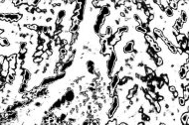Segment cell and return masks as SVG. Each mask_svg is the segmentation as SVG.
<instances>
[{
	"mask_svg": "<svg viewBox=\"0 0 189 125\" xmlns=\"http://www.w3.org/2000/svg\"><path fill=\"white\" fill-rule=\"evenodd\" d=\"M135 40H130V41H128V42L123 45V47H122L123 54H125V55H130L133 51L135 50Z\"/></svg>",
	"mask_w": 189,
	"mask_h": 125,
	"instance_id": "6da1fadb",
	"label": "cell"
},
{
	"mask_svg": "<svg viewBox=\"0 0 189 125\" xmlns=\"http://www.w3.org/2000/svg\"><path fill=\"white\" fill-rule=\"evenodd\" d=\"M180 122L182 125L189 124V112L188 111H184L181 116H180Z\"/></svg>",
	"mask_w": 189,
	"mask_h": 125,
	"instance_id": "7a4b0ae2",
	"label": "cell"
},
{
	"mask_svg": "<svg viewBox=\"0 0 189 125\" xmlns=\"http://www.w3.org/2000/svg\"><path fill=\"white\" fill-rule=\"evenodd\" d=\"M99 13L100 14H102L104 17H108V16H109L110 14H111V10H110V7H108V6H106V7H102V8H100V10H99Z\"/></svg>",
	"mask_w": 189,
	"mask_h": 125,
	"instance_id": "3957f363",
	"label": "cell"
},
{
	"mask_svg": "<svg viewBox=\"0 0 189 125\" xmlns=\"http://www.w3.org/2000/svg\"><path fill=\"white\" fill-rule=\"evenodd\" d=\"M168 7L170 9H172L174 12L178 10L179 6H178V0H169L168 1Z\"/></svg>",
	"mask_w": 189,
	"mask_h": 125,
	"instance_id": "277c9868",
	"label": "cell"
},
{
	"mask_svg": "<svg viewBox=\"0 0 189 125\" xmlns=\"http://www.w3.org/2000/svg\"><path fill=\"white\" fill-rule=\"evenodd\" d=\"M152 105H153V108H154V110H155V113H157V114H160L162 111V106L161 104L158 102V101H156V100H154V102L152 103Z\"/></svg>",
	"mask_w": 189,
	"mask_h": 125,
	"instance_id": "5b68a950",
	"label": "cell"
},
{
	"mask_svg": "<svg viewBox=\"0 0 189 125\" xmlns=\"http://www.w3.org/2000/svg\"><path fill=\"white\" fill-rule=\"evenodd\" d=\"M66 10H64V9H61V10H59L58 11V13H57V17H56V19H58V20H61V21H64V19H65V17H66Z\"/></svg>",
	"mask_w": 189,
	"mask_h": 125,
	"instance_id": "8992f818",
	"label": "cell"
},
{
	"mask_svg": "<svg viewBox=\"0 0 189 125\" xmlns=\"http://www.w3.org/2000/svg\"><path fill=\"white\" fill-rule=\"evenodd\" d=\"M140 119H141V121L144 122V123H147V122H150V121H151L150 115L147 114V113H145V112H143V113L140 114Z\"/></svg>",
	"mask_w": 189,
	"mask_h": 125,
	"instance_id": "52a82bcc",
	"label": "cell"
},
{
	"mask_svg": "<svg viewBox=\"0 0 189 125\" xmlns=\"http://www.w3.org/2000/svg\"><path fill=\"white\" fill-rule=\"evenodd\" d=\"M163 13H164V16H167L168 18H172V17L174 16V11H173L172 9H170L169 7L165 8V9L163 10Z\"/></svg>",
	"mask_w": 189,
	"mask_h": 125,
	"instance_id": "ba28073f",
	"label": "cell"
},
{
	"mask_svg": "<svg viewBox=\"0 0 189 125\" xmlns=\"http://www.w3.org/2000/svg\"><path fill=\"white\" fill-rule=\"evenodd\" d=\"M179 48L182 49L183 51L188 49V37H185V39L179 44Z\"/></svg>",
	"mask_w": 189,
	"mask_h": 125,
	"instance_id": "9c48e42d",
	"label": "cell"
},
{
	"mask_svg": "<svg viewBox=\"0 0 189 125\" xmlns=\"http://www.w3.org/2000/svg\"><path fill=\"white\" fill-rule=\"evenodd\" d=\"M153 63H154V65H155V67L156 68H161L162 66H163V59H162V57H160V56H158V58H156L154 61H153Z\"/></svg>",
	"mask_w": 189,
	"mask_h": 125,
	"instance_id": "30bf717a",
	"label": "cell"
},
{
	"mask_svg": "<svg viewBox=\"0 0 189 125\" xmlns=\"http://www.w3.org/2000/svg\"><path fill=\"white\" fill-rule=\"evenodd\" d=\"M160 78L163 80V82H164L166 85H169V84H170V77H169V75H167V74L163 73V74L160 75Z\"/></svg>",
	"mask_w": 189,
	"mask_h": 125,
	"instance_id": "8fae6325",
	"label": "cell"
},
{
	"mask_svg": "<svg viewBox=\"0 0 189 125\" xmlns=\"http://www.w3.org/2000/svg\"><path fill=\"white\" fill-rule=\"evenodd\" d=\"M185 37H188V36H185L184 34H181V33H179L176 37H175V40H176V42L178 43V44H180L184 39H185Z\"/></svg>",
	"mask_w": 189,
	"mask_h": 125,
	"instance_id": "7c38bea8",
	"label": "cell"
},
{
	"mask_svg": "<svg viewBox=\"0 0 189 125\" xmlns=\"http://www.w3.org/2000/svg\"><path fill=\"white\" fill-rule=\"evenodd\" d=\"M182 97H183L185 100H188V98H189V90L188 89H183Z\"/></svg>",
	"mask_w": 189,
	"mask_h": 125,
	"instance_id": "4fadbf2b",
	"label": "cell"
},
{
	"mask_svg": "<svg viewBox=\"0 0 189 125\" xmlns=\"http://www.w3.org/2000/svg\"><path fill=\"white\" fill-rule=\"evenodd\" d=\"M177 100H178V104H179V106H180V107H184V105H185V101H186V100L184 99L183 97H178Z\"/></svg>",
	"mask_w": 189,
	"mask_h": 125,
	"instance_id": "5bb4252c",
	"label": "cell"
},
{
	"mask_svg": "<svg viewBox=\"0 0 189 125\" xmlns=\"http://www.w3.org/2000/svg\"><path fill=\"white\" fill-rule=\"evenodd\" d=\"M168 1L169 0H160V6H161L163 9H165V8L168 7Z\"/></svg>",
	"mask_w": 189,
	"mask_h": 125,
	"instance_id": "9a60e30c",
	"label": "cell"
},
{
	"mask_svg": "<svg viewBox=\"0 0 189 125\" xmlns=\"http://www.w3.org/2000/svg\"><path fill=\"white\" fill-rule=\"evenodd\" d=\"M43 51H35V53L33 54V58H40V57H42V55H43Z\"/></svg>",
	"mask_w": 189,
	"mask_h": 125,
	"instance_id": "2e32d148",
	"label": "cell"
},
{
	"mask_svg": "<svg viewBox=\"0 0 189 125\" xmlns=\"http://www.w3.org/2000/svg\"><path fill=\"white\" fill-rule=\"evenodd\" d=\"M43 61H44V60L42 59V57H40V58H33V63H34V64H37V65L41 64Z\"/></svg>",
	"mask_w": 189,
	"mask_h": 125,
	"instance_id": "e0dca14e",
	"label": "cell"
},
{
	"mask_svg": "<svg viewBox=\"0 0 189 125\" xmlns=\"http://www.w3.org/2000/svg\"><path fill=\"white\" fill-rule=\"evenodd\" d=\"M46 54H47V56L50 58V57H52L53 56V50H51V49H48V50L45 52Z\"/></svg>",
	"mask_w": 189,
	"mask_h": 125,
	"instance_id": "ac0fdd59",
	"label": "cell"
},
{
	"mask_svg": "<svg viewBox=\"0 0 189 125\" xmlns=\"http://www.w3.org/2000/svg\"><path fill=\"white\" fill-rule=\"evenodd\" d=\"M45 21H46V22H47V23H50V22H51V21H53V18H52V17H51V16H49V17H47V18H46V19H45Z\"/></svg>",
	"mask_w": 189,
	"mask_h": 125,
	"instance_id": "d6986e66",
	"label": "cell"
},
{
	"mask_svg": "<svg viewBox=\"0 0 189 125\" xmlns=\"http://www.w3.org/2000/svg\"><path fill=\"white\" fill-rule=\"evenodd\" d=\"M117 125H129L127 122H120V123H117Z\"/></svg>",
	"mask_w": 189,
	"mask_h": 125,
	"instance_id": "ffe728a7",
	"label": "cell"
},
{
	"mask_svg": "<svg viewBox=\"0 0 189 125\" xmlns=\"http://www.w3.org/2000/svg\"><path fill=\"white\" fill-rule=\"evenodd\" d=\"M136 125H145V123H144V122H142V121H140V122H138Z\"/></svg>",
	"mask_w": 189,
	"mask_h": 125,
	"instance_id": "44dd1931",
	"label": "cell"
},
{
	"mask_svg": "<svg viewBox=\"0 0 189 125\" xmlns=\"http://www.w3.org/2000/svg\"><path fill=\"white\" fill-rule=\"evenodd\" d=\"M158 125H167V124H166V123H164V122H160Z\"/></svg>",
	"mask_w": 189,
	"mask_h": 125,
	"instance_id": "7402d4cb",
	"label": "cell"
}]
</instances>
